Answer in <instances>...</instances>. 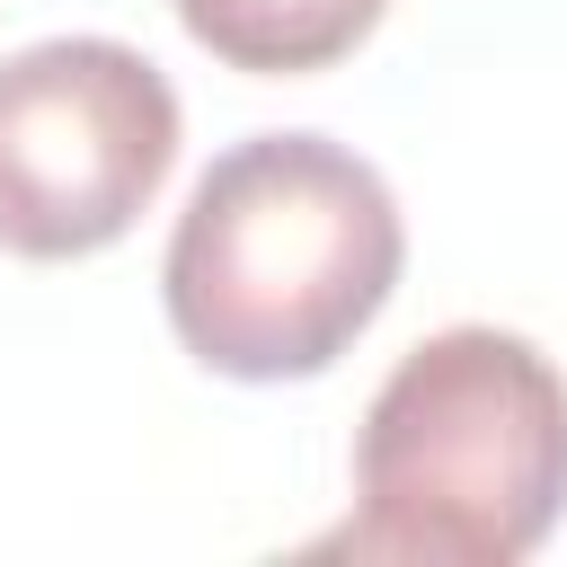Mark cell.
<instances>
[{"instance_id":"2","label":"cell","mask_w":567,"mask_h":567,"mask_svg":"<svg viewBox=\"0 0 567 567\" xmlns=\"http://www.w3.org/2000/svg\"><path fill=\"white\" fill-rule=\"evenodd\" d=\"M567 514V372L514 328H443L390 363L328 549L381 567H514Z\"/></svg>"},{"instance_id":"4","label":"cell","mask_w":567,"mask_h":567,"mask_svg":"<svg viewBox=\"0 0 567 567\" xmlns=\"http://www.w3.org/2000/svg\"><path fill=\"white\" fill-rule=\"evenodd\" d=\"M381 9L390 0H177L186 35L213 62L257 71V80H292V71L346 62L381 27Z\"/></svg>"},{"instance_id":"1","label":"cell","mask_w":567,"mask_h":567,"mask_svg":"<svg viewBox=\"0 0 567 567\" xmlns=\"http://www.w3.org/2000/svg\"><path fill=\"white\" fill-rule=\"evenodd\" d=\"M399 257L408 230L372 159L328 133H257L195 177L159 301L204 372L310 381L381 319Z\"/></svg>"},{"instance_id":"3","label":"cell","mask_w":567,"mask_h":567,"mask_svg":"<svg viewBox=\"0 0 567 567\" xmlns=\"http://www.w3.org/2000/svg\"><path fill=\"white\" fill-rule=\"evenodd\" d=\"M177 168V89L115 35H53L0 62V248L97 257Z\"/></svg>"}]
</instances>
